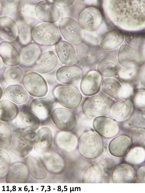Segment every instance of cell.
<instances>
[{"label":"cell","mask_w":145,"mask_h":193,"mask_svg":"<svg viewBox=\"0 0 145 193\" xmlns=\"http://www.w3.org/2000/svg\"><path fill=\"white\" fill-rule=\"evenodd\" d=\"M24 160L29 173L33 178L41 180L46 178L48 171L41 157L30 153L25 157Z\"/></svg>","instance_id":"cell-21"},{"label":"cell","mask_w":145,"mask_h":193,"mask_svg":"<svg viewBox=\"0 0 145 193\" xmlns=\"http://www.w3.org/2000/svg\"><path fill=\"white\" fill-rule=\"evenodd\" d=\"M115 77L121 83H127L132 85L136 90L144 89V64L136 68L121 67Z\"/></svg>","instance_id":"cell-11"},{"label":"cell","mask_w":145,"mask_h":193,"mask_svg":"<svg viewBox=\"0 0 145 193\" xmlns=\"http://www.w3.org/2000/svg\"><path fill=\"white\" fill-rule=\"evenodd\" d=\"M57 79L64 84L75 85L81 80L84 75L83 71L75 65H65L59 68L56 72Z\"/></svg>","instance_id":"cell-17"},{"label":"cell","mask_w":145,"mask_h":193,"mask_svg":"<svg viewBox=\"0 0 145 193\" xmlns=\"http://www.w3.org/2000/svg\"><path fill=\"white\" fill-rule=\"evenodd\" d=\"M93 127L100 136L106 139H110L117 135L120 127L118 122L113 118L106 116L95 118L93 121Z\"/></svg>","instance_id":"cell-13"},{"label":"cell","mask_w":145,"mask_h":193,"mask_svg":"<svg viewBox=\"0 0 145 193\" xmlns=\"http://www.w3.org/2000/svg\"><path fill=\"white\" fill-rule=\"evenodd\" d=\"M18 26L16 21L6 16L0 17V36L9 42H13L17 39Z\"/></svg>","instance_id":"cell-33"},{"label":"cell","mask_w":145,"mask_h":193,"mask_svg":"<svg viewBox=\"0 0 145 193\" xmlns=\"http://www.w3.org/2000/svg\"><path fill=\"white\" fill-rule=\"evenodd\" d=\"M78 63L81 68L90 69L95 66L100 60L108 56L107 51L104 50L98 46L93 45L85 41L75 46Z\"/></svg>","instance_id":"cell-5"},{"label":"cell","mask_w":145,"mask_h":193,"mask_svg":"<svg viewBox=\"0 0 145 193\" xmlns=\"http://www.w3.org/2000/svg\"><path fill=\"white\" fill-rule=\"evenodd\" d=\"M29 173L25 165L21 162H16L11 164L5 176L8 183H24L28 180Z\"/></svg>","instance_id":"cell-30"},{"label":"cell","mask_w":145,"mask_h":193,"mask_svg":"<svg viewBox=\"0 0 145 193\" xmlns=\"http://www.w3.org/2000/svg\"><path fill=\"white\" fill-rule=\"evenodd\" d=\"M35 14L38 18L44 22L53 23L60 17L59 10L56 5L49 1H41L35 7Z\"/></svg>","instance_id":"cell-16"},{"label":"cell","mask_w":145,"mask_h":193,"mask_svg":"<svg viewBox=\"0 0 145 193\" xmlns=\"http://www.w3.org/2000/svg\"><path fill=\"white\" fill-rule=\"evenodd\" d=\"M111 178L114 183H135L137 181V172L130 164L122 163L115 168Z\"/></svg>","instance_id":"cell-28"},{"label":"cell","mask_w":145,"mask_h":193,"mask_svg":"<svg viewBox=\"0 0 145 193\" xmlns=\"http://www.w3.org/2000/svg\"><path fill=\"white\" fill-rule=\"evenodd\" d=\"M10 148L17 156L24 158L33 148V137L30 133L17 129L12 131Z\"/></svg>","instance_id":"cell-9"},{"label":"cell","mask_w":145,"mask_h":193,"mask_svg":"<svg viewBox=\"0 0 145 193\" xmlns=\"http://www.w3.org/2000/svg\"><path fill=\"white\" fill-rule=\"evenodd\" d=\"M127 34L126 35V40L128 44L141 52L144 46V32H132Z\"/></svg>","instance_id":"cell-42"},{"label":"cell","mask_w":145,"mask_h":193,"mask_svg":"<svg viewBox=\"0 0 145 193\" xmlns=\"http://www.w3.org/2000/svg\"><path fill=\"white\" fill-rule=\"evenodd\" d=\"M114 103L112 98L102 92L86 97L81 104L83 112L91 117L107 115Z\"/></svg>","instance_id":"cell-3"},{"label":"cell","mask_w":145,"mask_h":193,"mask_svg":"<svg viewBox=\"0 0 145 193\" xmlns=\"http://www.w3.org/2000/svg\"><path fill=\"white\" fill-rule=\"evenodd\" d=\"M145 91L144 89L136 90L130 98L134 108L138 111H145Z\"/></svg>","instance_id":"cell-44"},{"label":"cell","mask_w":145,"mask_h":193,"mask_svg":"<svg viewBox=\"0 0 145 193\" xmlns=\"http://www.w3.org/2000/svg\"><path fill=\"white\" fill-rule=\"evenodd\" d=\"M51 117L54 125L61 131H71L77 124L75 115L67 108L60 107L55 109L51 115Z\"/></svg>","instance_id":"cell-12"},{"label":"cell","mask_w":145,"mask_h":193,"mask_svg":"<svg viewBox=\"0 0 145 193\" xmlns=\"http://www.w3.org/2000/svg\"><path fill=\"white\" fill-rule=\"evenodd\" d=\"M32 39L39 45L50 46L55 45L61 39L57 26L52 23L41 22L32 28Z\"/></svg>","instance_id":"cell-6"},{"label":"cell","mask_w":145,"mask_h":193,"mask_svg":"<svg viewBox=\"0 0 145 193\" xmlns=\"http://www.w3.org/2000/svg\"><path fill=\"white\" fill-rule=\"evenodd\" d=\"M5 97L17 105H21L28 100L29 95L23 86L19 84L9 85L3 92Z\"/></svg>","instance_id":"cell-36"},{"label":"cell","mask_w":145,"mask_h":193,"mask_svg":"<svg viewBox=\"0 0 145 193\" xmlns=\"http://www.w3.org/2000/svg\"><path fill=\"white\" fill-rule=\"evenodd\" d=\"M22 84L28 93L36 97L45 96L48 92L47 82L40 74L35 71H28L24 74Z\"/></svg>","instance_id":"cell-8"},{"label":"cell","mask_w":145,"mask_h":193,"mask_svg":"<svg viewBox=\"0 0 145 193\" xmlns=\"http://www.w3.org/2000/svg\"><path fill=\"white\" fill-rule=\"evenodd\" d=\"M134 108L130 99L120 100L113 103L109 112L110 115L117 122H124L133 114Z\"/></svg>","instance_id":"cell-24"},{"label":"cell","mask_w":145,"mask_h":193,"mask_svg":"<svg viewBox=\"0 0 145 193\" xmlns=\"http://www.w3.org/2000/svg\"><path fill=\"white\" fill-rule=\"evenodd\" d=\"M126 159L130 164H139L145 159V150L142 146H137L131 149L126 156Z\"/></svg>","instance_id":"cell-43"},{"label":"cell","mask_w":145,"mask_h":193,"mask_svg":"<svg viewBox=\"0 0 145 193\" xmlns=\"http://www.w3.org/2000/svg\"><path fill=\"white\" fill-rule=\"evenodd\" d=\"M11 165L9 154L4 150H0V179L5 176Z\"/></svg>","instance_id":"cell-45"},{"label":"cell","mask_w":145,"mask_h":193,"mask_svg":"<svg viewBox=\"0 0 145 193\" xmlns=\"http://www.w3.org/2000/svg\"><path fill=\"white\" fill-rule=\"evenodd\" d=\"M121 67L116 57L107 56L103 57L99 61L97 71L102 76L110 77L117 74Z\"/></svg>","instance_id":"cell-32"},{"label":"cell","mask_w":145,"mask_h":193,"mask_svg":"<svg viewBox=\"0 0 145 193\" xmlns=\"http://www.w3.org/2000/svg\"><path fill=\"white\" fill-rule=\"evenodd\" d=\"M78 138L70 131H59L55 134L53 142L55 147L65 152H72L77 148Z\"/></svg>","instance_id":"cell-20"},{"label":"cell","mask_w":145,"mask_h":193,"mask_svg":"<svg viewBox=\"0 0 145 193\" xmlns=\"http://www.w3.org/2000/svg\"><path fill=\"white\" fill-rule=\"evenodd\" d=\"M117 60L120 65L126 68H138L145 62L142 52L125 43L122 44L119 49Z\"/></svg>","instance_id":"cell-10"},{"label":"cell","mask_w":145,"mask_h":193,"mask_svg":"<svg viewBox=\"0 0 145 193\" xmlns=\"http://www.w3.org/2000/svg\"><path fill=\"white\" fill-rule=\"evenodd\" d=\"M52 94L60 105L70 110L78 108L83 99L82 95L78 88L71 85H58L54 88Z\"/></svg>","instance_id":"cell-4"},{"label":"cell","mask_w":145,"mask_h":193,"mask_svg":"<svg viewBox=\"0 0 145 193\" xmlns=\"http://www.w3.org/2000/svg\"><path fill=\"white\" fill-rule=\"evenodd\" d=\"M47 170L51 173L58 174L64 170V159L57 153L50 150L41 157Z\"/></svg>","instance_id":"cell-35"},{"label":"cell","mask_w":145,"mask_h":193,"mask_svg":"<svg viewBox=\"0 0 145 193\" xmlns=\"http://www.w3.org/2000/svg\"><path fill=\"white\" fill-rule=\"evenodd\" d=\"M55 52L61 62L65 65H75L78 63L75 49L71 43L60 40L55 45Z\"/></svg>","instance_id":"cell-22"},{"label":"cell","mask_w":145,"mask_h":193,"mask_svg":"<svg viewBox=\"0 0 145 193\" xmlns=\"http://www.w3.org/2000/svg\"><path fill=\"white\" fill-rule=\"evenodd\" d=\"M144 0H110L107 11L111 20L119 27L134 30L145 22Z\"/></svg>","instance_id":"cell-1"},{"label":"cell","mask_w":145,"mask_h":193,"mask_svg":"<svg viewBox=\"0 0 145 193\" xmlns=\"http://www.w3.org/2000/svg\"><path fill=\"white\" fill-rule=\"evenodd\" d=\"M104 147L102 138L94 130H86L78 138L77 149L80 154L87 159L98 157L102 153Z\"/></svg>","instance_id":"cell-2"},{"label":"cell","mask_w":145,"mask_h":193,"mask_svg":"<svg viewBox=\"0 0 145 193\" xmlns=\"http://www.w3.org/2000/svg\"><path fill=\"white\" fill-rule=\"evenodd\" d=\"M42 52L41 47L36 43H31L23 46L20 51L21 61L19 65L25 68L33 67L36 60Z\"/></svg>","instance_id":"cell-31"},{"label":"cell","mask_w":145,"mask_h":193,"mask_svg":"<svg viewBox=\"0 0 145 193\" xmlns=\"http://www.w3.org/2000/svg\"><path fill=\"white\" fill-rule=\"evenodd\" d=\"M18 26V39L23 46L31 43L32 30L30 25L22 17L19 16L16 19Z\"/></svg>","instance_id":"cell-38"},{"label":"cell","mask_w":145,"mask_h":193,"mask_svg":"<svg viewBox=\"0 0 145 193\" xmlns=\"http://www.w3.org/2000/svg\"><path fill=\"white\" fill-rule=\"evenodd\" d=\"M3 63L2 59L0 56V72L2 70L3 67Z\"/></svg>","instance_id":"cell-48"},{"label":"cell","mask_w":145,"mask_h":193,"mask_svg":"<svg viewBox=\"0 0 145 193\" xmlns=\"http://www.w3.org/2000/svg\"><path fill=\"white\" fill-rule=\"evenodd\" d=\"M15 120V130L19 129L30 133L35 131L40 124V119L29 109L19 112Z\"/></svg>","instance_id":"cell-23"},{"label":"cell","mask_w":145,"mask_h":193,"mask_svg":"<svg viewBox=\"0 0 145 193\" xmlns=\"http://www.w3.org/2000/svg\"><path fill=\"white\" fill-rule=\"evenodd\" d=\"M131 138L126 134H120L115 137L109 143L108 149L110 154L117 157L125 156L133 148Z\"/></svg>","instance_id":"cell-19"},{"label":"cell","mask_w":145,"mask_h":193,"mask_svg":"<svg viewBox=\"0 0 145 193\" xmlns=\"http://www.w3.org/2000/svg\"><path fill=\"white\" fill-rule=\"evenodd\" d=\"M24 74L23 71L20 67L9 66L4 70L3 78L5 82L8 85L19 84L22 81Z\"/></svg>","instance_id":"cell-39"},{"label":"cell","mask_w":145,"mask_h":193,"mask_svg":"<svg viewBox=\"0 0 145 193\" xmlns=\"http://www.w3.org/2000/svg\"><path fill=\"white\" fill-rule=\"evenodd\" d=\"M82 183H101L103 180L102 170L97 164L94 163L84 171L82 177Z\"/></svg>","instance_id":"cell-40"},{"label":"cell","mask_w":145,"mask_h":193,"mask_svg":"<svg viewBox=\"0 0 145 193\" xmlns=\"http://www.w3.org/2000/svg\"><path fill=\"white\" fill-rule=\"evenodd\" d=\"M12 131L10 125L0 121V150H6L10 145Z\"/></svg>","instance_id":"cell-41"},{"label":"cell","mask_w":145,"mask_h":193,"mask_svg":"<svg viewBox=\"0 0 145 193\" xmlns=\"http://www.w3.org/2000/svg\"><path fill=\"white\" fill-rule=\"evenodd\" d=\"M19 112V108L16 103L8 99L0 100V121L12 122L16 119Z\"/></svg>","instance_id":"cell-37"},{"label":"cell","mask_w":145,"mask_h":193,"mask_svg":"<svg viewBox=\"0 0 145 193\" xmlns=\"http://www.w3.org/2000/svg\"><path fill=\"white\" fill-rule=\"evenodd\" d=\"M1 7H2V6H1V3L0 2V12H1Z\"/></svg>","instance_id":"cell-50"},{"label":"cell","mask_w":145,"mask_h":193,"mask_svg":"<svg viewBox=\"0 0 145 193\" xmlns=\"http://www.w3.org/2000/svg\"><path fill=\"white\" fill-rule=\"evenodd\" d=\"M57 55L52 51H48L42 53L35 62L34 70L41 74L49 73L54 70L58 64Z\"/></svg>","instance_id":"cell-26"},{"label":"cell","mask_w":145,"mask_h":193,"mask_svg":"<svg viewBox=\"0 0 145 193\" xmlns=\"http://www.w3.org/2000/svg\"><path fill=\"white\" fill-rule=\"evenodd\" d=\"M3 94V92L2 88L0 84V100L2 98Z\"/></svg>","instance_id":"cell-49"},{"label":"cell","mask_w":145,"mask_h":193,"mask_svg":"<svg viewBox=\"0 0 145 193\" xmlns=\"http://www.w3.org/2000/svg\"><path fill=\"white\" fill-rule=\"evenodd\" d=\"M124 38L123 33L120 30H110L101 35L98 42V46L104 50H112L121 45Z\"/></svg>","instance_id":"cell-27"},{"label":"cell","mask_w":145,"mask_h":193,"mask_svg":"<svg viewBox=\"0 0 145 193\" xmlns=\"http://www.w3.org/2000/svg\"><path fill=\"white\" fill-rule=\"evenodd\" d=\"M101 89L102 92L113 99H124L125 96L122 85L115 78L107 77L103 80Z\"/></svg>","instance_id":"cell-34"},{"label":"cell","mask_w":145,"mask_h":193,"mask_svg":"<svg viewBox=\"0 0 145 193\" xmlns=\"http://www.w3.org/2000/svg\"><path fill=\"white\" fill-rule=\"evenodd\" d=\"M58 28L64 39L69 43L76 46L84 41L85 37L84 30L79 22L69 17L61 19Z\"/></svg>","instance_id":"cell-7"},{"label":"cell","mask_w":145,"mask_h":193,"mask_svg":"<svg viewBox=\"0 0 145 193\" xmlns=\"http://www.w3.org/2000/svg\"><path fill=\"white\" fill-rule=\"evenodd\" d=\"M78 22L86 30L92 31L97 29L100 25L102 17L99 10L97 8L90 6L85 8L78 17Z\"/></svg>","instance_id":"cell-14"},{"label":"cell","mask_w":145,"mask_h":193,"mask_svg":"<svg viewBox=\"0 0 145 193\" xmlns=\"http://www.w3.org/2000/svg\"><path fill=\"white\" fill-rule=\"evenodd\" d=\"M0 56L3 63L8 66H18L21 62L20 52L9 41H3L0 43Z\"/></svg>","instance_id":"cell-29"},{"label":"cell","mask_w":145,"mask_h":193,"mask_svg":"<svg viewBox=\"0 0 145 193\" xmlns=\"http://www.w3.org/2000/svg\"></svg>","instance_id":"cell-51"},{"label":"cell","mask_w":145,"mask_h":193,"mask_svg":"<svg viewBox=\"0 0 145 193\" xmlns=\"http://www.w3.org/2000/svg\"><path fill=\"white\" fill-rule=\"evenodd\" d=\"M55 105V102L53 99L43 97L33 99L30 103L29 109L39 118H44L51 115Z\"/></svg>","instance_id":"cell-25"},{"label":"cell","mask_w":145,"mask_h":193,"mask_svg":"<svg viewBox=\"0 0 145 193\" xmlns=\"http://www.w3.org/2000/svg\"><path fill=\"white\" fill-rule=\"evenodd\" d=\"M20 0H0L1 4L3 7L8 10H13L19 6Z\"/></svg>","instance_id":"cell-46"},{"label":"cell","mask_w":145,"mask_h":193,"mask_svg":"<svg viewBox=\"0 0 145 193\" xmlns=\"http://www.w3.org/2000/svg\"><path fill=\"white\" fill-rule=\"evenodd\" d=\"M33 148L39 154L42 155L49 151L52 146L53 139L51 130L43 127L39 130L33 137Z\"/></svg>","instance_id":"cell-18"},{"label":"cell","mask_w":145,"mask_h":193,"mask_svg":"<svg viewBox=\"0 0 145 193\" xmlns=\"http://www.w3.org/2000/svg\"><path fill=\"white\" fill-rule=\"evenodd\" d=\"M103 77L95 70L88 71L81 78L80 89L82 94L90 96L99 92L101 88Z\"/></svg>","instance_id":"cell-15"},{"label":"cell","mask_w":145,"mask_h":193,"mask_svg":"<svg viewBox=\"0 0 145 193\" xmlns=\"http://www.w3.org/2000/svg\"><path fill=\"white\" fill-rule=\"evenodd\" d=\"M52 3L55 5L61 8L69 7L73 4L75 0H53Z\"/></svg>","instance_id":"cell-47"}]
</instances>
